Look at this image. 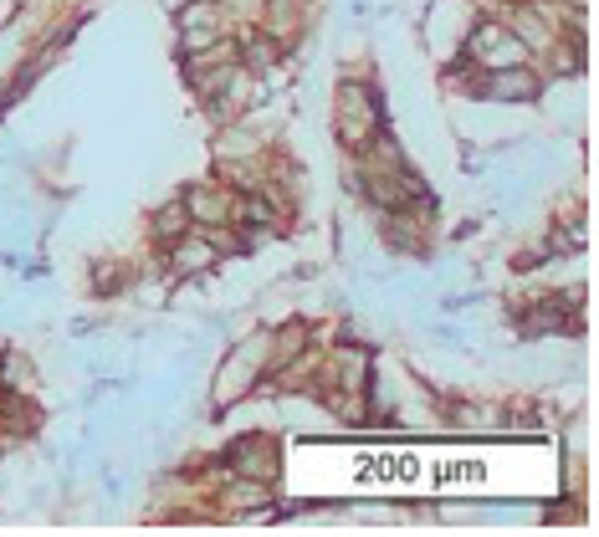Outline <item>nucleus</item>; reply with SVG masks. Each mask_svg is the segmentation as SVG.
Returning a JSON list of instances; mask_svg holds the SVG:
<instances>
[{"label": "nucleus", "mask_w": 599, "mask_h": 537, "mask_svg": "<svg viewBox=\"0 0 599 537\" xmlns=\"http://www.w3.org/2000/svg\"><path fill=\"white\" fill-rule=\"evenodd\" d=\"M267 369H272V333H256L221 364L216 389H210V405H216V410L241 405V399L256 389V379H267Z\"/></svg>", "instance_id": "1"}, {"label": "nucleus", "mask_w": 599, "mask_h": 537, "mask_svg": "<svg viewBox=\"0 0 599 537\" xmlns=\"http://www.w3.org/2000/svg\"><path fill=\"white\" fill-rule=\"evenodd\" d=\"M379 98L369 93L364 82H344L338 87V98H333V128H338V139H344V149H364L374 133H379Z\"/></svg>", "instance_id": "2"}, {"label": "nucleus", "mask_w": 599, "mask_h": 537, "mask_svg": "<svg viewBox=\"0 0 599 537\" xmlns=\"http://www.w3.org/2000/svg\"><path fill=\"white\" fill-rule=\"evenodd\" d=\"M466 52H472V62L477 67H487V72H497V67H512V62H528V47L518 36H512L507 26H477L472 31V41H466Z\"/></svg>", "instance_id": "3"}, {"label": "nucleus", "mask_w": 599, "mask_h": 537, "mask_svg": "<svg viewBox=\"0 0 599 537\" xmlns=\"http://www.w3.org/2000/svg\"><path fill=\"white\" fill-rule=\"evenodd\" d=\"M216 261H221V246L210 241L205 231H185V236H175V246H169V272H175V277L210 272Z\"/></svg>", "instance_id": "4"}, {"label": "nucleus", "mask_w": 599, "mask_h": 537, "mask_svg": "<svg viewBox=\"0 0 599 537\" xmlns=\"http://www.w3.org/2000/svg\"><path fill=\"white\" fill-rule=\"evenodd\" d=\"M277 461H282V451H277V440H272V435H246L241 445H231V466H236L241 476L272 481Z\"/></svg>", "instance_id": "5"}, {"label": "nucleus", "mask_w": 599, "mask_h": 537, "mask_svg": "<svg viewBox=\"0 0 599 537\" xmlns=\"http://www.w3.org/2000/svg\"><path fill=\"white\" fill-rule=\"evenodd\" d=\"M538 72H528V62H512V67H497V72H487L482 77V93H492L497 103H523V98H533L538 93Z\"/></svg>", "instance_id": "6"}, {"label": "nucleus", "mask_w": 599, "mask_h": 537, "mask_svg": "<svg viewBox=\"0 0 599 537\" xmlns=\"http://www.w3.org/2000/svg\"><path fill=\"white\" fill-rule=\"evenodd\" d=\"M231 205H236V195L221 190V185H195V190L185 195L190 226H231Z\"/></svg>", "instance_id": "7"}, {"label": "nucleus", "mask_w": 599, "mask_h": 537, "mask_svg": "<svg viewBox=\"0 0 599 537\" xmlns=\"http://www.w3.org/2000/svg\"><path fill=\"white\" fill-rule=\"evenodd\" d=\"M180 36H185V52H210L221 41V11L216 6H185L180 16Z\"/></svg>", "instance_id": "8"}, {"label": "nucleus", "mask_w": 599, "mask_h": 537, "mask_svg": "<svg viewBox=\"0 0 599 537\" xmlns=\"http://www.w3.org/2000/svg\"><path fill=\"white\" fill-rule=\"evenodd\" d=\"M359 476H364V481H415V476H420V461H415L410 451H390V456H374Z\"/></svg>", "instance_id": "9"}, {"label": "nucleus", "mask_w": 599, "mask_h": 537, "mask_svg": "<svg viewBox=\"0 0 599 537\" xmlns=\"http://www.w3.org/2000/svg\"><path fill=\"white\" fill-rule=\"evenodd\" d=\"M190 231V210H185V200H175V205H164L159 215H154V236H164V241H175V236H185Z\"/></svg>", "instance_id": "10"}, {"label": "nucleus", "mask_w": 599, "mask_h": 537, "mask_svg": "<svg viewBox=\"0 0 599 537\" xmlns=\"http://www.w3.org/2000/svg\"><path fill=\"white\" fill-rule=\"evenodd\" d=\"M26 374H31L26 358H6V384H11V389H26V384H31Z\"/></svg>", "instance_id": "11"}, {"label": "nucleus", "mask_w": 599, "mask_h": 537, "mask_svg": "<svg viewBox=\"0 0 599 537\" xmlns=\"http://www.w3.org/2000/svg\"><path fill=\"white\" fill-rule=\"evenodd\" d=\"M482 466H441V481H477Z\"/></svg>", "instance_id": "12"}]
</instances>
